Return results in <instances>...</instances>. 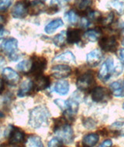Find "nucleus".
<instances>
[{"mask_svg": "<svg viewBox=\"0 0 124 147\" xmlns=\"http://www.w3.org/2000/svg\"><path fill=\"white\" fill-rule=\"evenodd\" d=\"M50 116L48 109L43 105H39L30 111L29 124L33 129L41 128L48 124Z\"/></svg>", "mask_w": 124, "mask_h": 147, "instance_id": "nucleus-1", "label": "nucleus"}, {"mask_svg": "<svg viewBox=\"0 0 124 147\" xmlns=\"http://www.w3.org/2000/svg\"><path fill=\"white\" fill-rule=\"evenodd\" d=\"M67 122L65 118L57 119L54 125V132L61 142L71 143L74 140V132L71 125Z\"/></svg>", "mask_w": 124, "mask_h": 147, "instance_id": "nucleus-2", "label": "nucleus"}, {"mask_svg": "<svg viewBox=\"0 0 124 147\" xmlns=\"http://www.w3.org/2000/svg\"><path fill=\"white\" fill-rule=\"evenodd\" d=\"M96 84L95 78L92 72L90 71H86L85 73L82 74L78 78L76 85L80 91H86L93 88V86Z\"/></svg>", "mask_w": 124, "mask_h": 147, "instance_id": "nucleus-3", "label": "nucleus"}, {"mask_svg": "<svg viewBox=\"0 0 124 147\" xmlns=\"http://www.w3.org/2000/svg\"><path fill=\"white\" fill-rule=\"evenodd\" d=\"M115 70H116V66L114 63V60L112 57H109L105 61L101 68L99 71V78L102 81L106 82L110 78V77L112 74H115Z\"/></svg>", "mask_w": 124, "mask_h": 147, "instance_id": "nucleus-4", "label": "nucleus"}, {"mask_svg": "<svg viewBox=\"0 0 124 147\" xmlns=\"http://www.w3.org/2000/svg\"><path fill=\"white\" fill-rule=\"evenodd\" d=\"M18 47V41L15 38H8L1 44V48L5 53L9 55L12 61H16L19 57L16 54Z\"/></svg>", "mask_w": 124, "mask_h": 147, "instance_id": "nucleus-5", "label": "nucleus"}, {"mask_svg": "<svg viewBox=\"0 0 124 147\" xmlns=\"http://www.w3.org/2000/svg\"><path fill=\"white\" fill-rule=\"evenodd\" d=\"M91 99L96 102H103L110 98L109 91L106 88L96 86L91 89Z\"/></svg>", "mask_w": 124, "mask_h": 147, "instance_id": "nucleus-6", "label": "nucleus"}, {"mask_svg": "<svg viewBox=\"0 0 124 147\" xmlns=\"http://www.w3.org/2000/svg\"><path fill=\"white\" fill-rule=\"evenodd\" d=\"M99 43L100 47L106 52H115L118 46L117 39L114 36H102L99 40Z\"/></svg>", "mask_w": 124, "mask_h": 147, "instance_id": "nucleus-7", "label": "nucleus"}, {"mask_svg": "<svg viewBox=\"0 0 124 147\" xmlns=\"http://www.w3.org/2000/svg\"><path fill=\"white\" fill-rule=\"evenodd\" d=\"M47 67V60L42 57H33L32 61V67L30 73L35 74V76L41 75Z\"/></svg>", "mask_w": 124, "mask_h": 147, "instance_id": "nucleus-8", "label": "nucleus"}, {"mask_svg": "<svg viewBox=\"0 0 124 147\" xmlns=\"http://www.w3.org/2000/svg\"><path fill=\"white\" fill-rule=\"evenodd\" d=\"M71 69L69 66L59 64L55 65L51 68V74L53 77L58 79H62L68 78L71 74Z\"/></svg>", "mask_w": 124, "mask_h": 147, "instance_id": "nucleus-9", "label": "nucleus"}, {"mask_svg": "<svg viewBox=\"0 0 124 147\" xmlns=\"http://www.w3.org/2000/svg\"><path fill=\"white\" fill-rule=\"evenodd\" d=\"M9 141L10 144H18L25 141V133L17 128H12L9 133Z\"/></svg>", "mask_w": 124, "mask_h": 147, "instance_id": "nucleus-10", "label": "nucleus"}, {"mask_svg": "<svg viewBox=\"0 0 124 147\" xmlns=\"http://www.w3.org/2000/svg\"><path fill=\"white\" fill-rule=\"evenodd\" d=\"M3 76L9 84H17L20 79L19 74L11 67H6V68L3 69Z\"/></svg>", "mask_w": 124, "mask_h": 147, "instance_id": "nucleus-11", "label": "nucleus"}, {"mask_svg": "<svg viewBox=\"0 0 124 147\" xmlns=\"http://www.w3.org/2000/svg\"><path fill=\"white\" fill-rule=\"evenodd\" d=\"M102 59V53L99 50L96 49L87 54V63L90 67H96Z\"/></svg>", "mask_w": 124, "mask_h": 147, "instance_id": "nucleus-12", "label": "nucleus"}, {"mask_svg": "<svg viewBox=\"0 0 124 147\" xmlns=\"http://www.w3.org/2000/svg\"><path fill=\"white\" fill-rule=\"evenodd\" d=\"M28 9L23 2L16 3L12 10V16L16 19H23L27 14Z\"/></svg>", "mask_w": 124, "mask_h": 147, "instance_id": "nucleus-13", "label": "nucleus"}, {"mask_svg": "<svg viewBox=\"0 0 124 147\" xmlns=\"http://www.w3.org/2000/svg\"><path fill=\"white\" fill-rule=\"evenodd\" d=\"M33 88L36 91H43L44 89L47 88L50 85V79L48 77L44 76V75H38L36 77L35 81H33Z\"/></svg>", "mask_w": 124, "mask_h": 147, "instance_id": "nucleus-14", "label": "nucleus"}, {"mask_svg": "<svg viewBox=\"0 0 124 147\" xmlns=\"http://www.w3.org/2000/svg\"><path fill=\"white\" fill-rule=\"evenodd\" d=\"M81 30L79 29H69L66 33V40L71 44L79 43L81 41Z\"/></svg>", "mask_w": 124, "mask_h": 147, "instance_id": "nucleus-15", "label": "nucleus"}, {"mask_svg": "<svg viewBox=\"0 0 124 147\" xmlns=\"http://www.w3.org/2000/svg\"><path fill=\"white\" fill-rule=\"evenodd\" d=\"M45 5L41 1L34 0L30 3V5L28 7V12H30V15L36 16L43 13L45 11Z\"/></svg>", "mask_w": 124, "mask_h": 147, "instance_id": "nucleus-16", "label": "nucleus"}, {"mask_svg": "<svg viewBox=\"0 0 124 147\" xmlns=\"http://www.w3.org/2000/svg\"><path fill=\"white\" fill-rule=\"evenodd\" d=\"M110 90L116 97L124 96V80H118L110 84Z\"/></svg>", "mask_w": 124, "mask_h": 147, "instance_id": "nucleus-17", "label": "nucleus"}, {"mask_svg": "<svg viewBox=\"0 0 124 147\" xmlns=\"http://www.w3.org/2000/svg\"><path fill=\"white\" fill-rule=\"evenodd\" d=\"M33 89V81H30V79L25 80L22 82V84L20 86L19 91H18V96L23 97L28 94Z\"/></svg>", "mask_w": 124, "mask_h": 147, "instance_id": "nucleus-18", "label": "nucleus"}, {"mask_svg": "<svg viewBox=\"0 0 124 147\" xmlns=\"http://www.w3.org/2000/svg\"><path fill=\"white\" fill-rule=\"evenodd\" d=\"M99 135L96 133H91L85 136L82 140V145L84 147H93L97 144L99 141Z\"/></svg>", "mask_w": 124, "mask_h": 147, "instance_id": "nucleus-19", "label": "nucleus"}, {"mask_svg": "<svg viewBox=\"0 0 124 147\" xmlns=\"http://www.w3.org/2000/svg\"><path fill=\"white\" fill-rule=\"evenodd\" d=\"M69 88H70V86H69L68 81H64V80L58 81L54 86V91L60 95H66L68 93Z\"/></svg>", "mask_w": 124, "mask_h": 147, "instance_id": "nucleus-20", "label": "nucleus"}, {"mask_svg": "<svg viewBox=\"0 0 124 147\" xmlns=\"http://www.w3.org/2000/svg\"><path fill=\"white\" fill-rule=\"evenodd\" d=\"M64 25V22L63 20L58 18V19H55V20H54L51 22L47 24V25L46 26L45 28H44V31H45L46 33H48V34H51V33H53L56 30H58V28L61 27L62 26Z\"/></svg>", "mask_w": 124, "mask_h": 147, "instance_id": "nucleus-21", "label": "nucleus"}, {"mask_svg": "<svg viewBox=\"0 0 124 147\" xmlns=\"http://www.w3.org/2000/svg\"><path fill=\"white\" fill-rule=\"evenodd\" d=\"M110 129L118 136H124V118L118 119L113 122L110 126Z\"/></svg>", "mask_w": 124, "mask_h": 147, "instance_id": "nucleus-22", "label": "nucleus"}, {"mask_svg": "<svg viewBox=\"0 0 124 147\" xmlns=\"http://www.w3.org/2000/svg\"><path fill=\"white\" fill-rule=\"evenodd\" d=\"M54 61H61L65 63H75V57L74 56L71 51H66L58 56L55 57Z\"/></svg>", "mask_w": 124, "mask_h": 147, "instance_id": "nucleus-23", "label": "nucleus"}, {"mask_svg": "<svg viewBox=\"0 0 124 147\" xmlns=\"http://www.w3.org/2000/svg\"><path fill=\"white\" fill-rule=\"evenodd\" d=\"M26 147H44L41 139L37 136L32 135L28 137Z\"/></svg>", "mask_w": 124, "mask_h": 147, "instance_id": "nucleus-24", "label": "nucleus"}, {"mask_svg": "<svg viewBox=\"0 0 124 147\" xmlns=\"http://www.w3.org/2000/svg\"><path fill=\"white\" fill-rule=\"evenodd\" d=\"M101 36V31L99 30V29L97 30H90L85 32L84 34V36H85V38L91 42H96Z\"/></svg>", "mask_w": 124, "mask_h": 147, "instance_id": "nucleus-25", "label": "nucleus"}, {"mask_svg": "<svg viewBox=\"0 0 124 147\" xmlns=\"http://www.w3.org/2000/svg\"><path fill=\"white\" fill-rule=\"evenodd\" d=\"M16 67L22 73H30L31 67H32V61H30V60L21 61L20 63H18Z\"/></svg>", "mask_w": 124, "mask_h": 147, "instance_id": "nucleus-26", "label": "nucleus"}, {"mask_svg": "<svg viewBox=\"0 0 124 147\" xmlns=\"http://www.w3.org/2000/svg\"><path fill=\"white\" fill-rule=\"evenodd\" d=\"M110 7L117 11L119 14L124 13V0H112L109 3Z\"/></svg>", "mask_w": 124, "mask_h": 147, "instance_id": "nucleus-27", "label": "nucleus"}, {"mask_svg": "<svg viewBox=\"0 0 124 147\" xmlns=\"http://www.w3.org/2000/svg\"><path fill=\"white\" fill-rule=\"evenodd\" d=\"M66 40V32L62 31L58 35H56L53 39V41L54 44L58 47H62L64 45V42Z\"/></svg>", "mask_w": 124, "mask_h": 147, "instance_id": "nucleus-28", "label": "nucleus"}, {"mask_svg": "<svg viewBox=\"0 0 124 147\" xmlns=\"http://www.w3.org/2000/svg\"><path fill=\"white\" fill-rule=\"evenodd\" d=\"M92 4V0H81L79 3V9L81 12H84L86 15L87 13L90 10V6Z\"/></svg>", "mask_w": 124, "mask_h": 147, "instance_id": "nucleus-29", "label": "nucleus"}, {"mask_svg": "<svg viewBox=\"0 0 124 147\" xmlns=\"http://www.w3.org/2000/svg\"><path fill=\"white\" fill-rule=\"evenodd\" d=\"M65 18L71 24H75L79 22V15L74 10H70L66 13Z\"/></svg>", "mask_w": 124, "mask_h": 147, "instance_id": "nucleus-30", "label": "nucleus"}, {"mask_svg": "<svg viewBox=\"0 0 124 147\" xmlns=\"http://www.w3.org/2000/svg\"><path fill=\"white\" fill-rule=\"evenodd\" d=\"M13 0H0V11H5L9 7Z\"/></svg>", "mask_w": 124, "mask_h": 147, "instance_id": "nucleus-31", "label": "nucleus"}, {"mask_svg": "<svg viewBox=\"0 0 124 147\" xmlns=\"http://www.w3.org/2000/svg\"><path fill=\"white\" fill-rule=\"evenodd\" d=\"M61 144V140L58 139V137H54L53 139H51L48 142V147H60Z\"/></svg>", "mask_w": 124, "mask_h": 147, "instance_id": "nucleus-32", "label": "nucleus"}, {"mask_svg": "<svg viewBox=\"0 0 124 147\" xmlns=\"http://www.w3.org/2000/svg\"><path fill=\"white\" fill-rule=\"evenodd\" d=\"M84 125L86 127V128H88V129H90V128L91 129V128L95 127L96 123H95V122L91 119H88L84 122Z\"/></svg>", "mask_w": 124, "mask_h": 147, "instance_id": "nucleus-33", "label": "nucleus"}, {"mask_svg": "<svg viewBox=\"0 0 124 147\" xmlns=\"http://www.w3.org/2000/svg\"><path fill=\"white\" fill-rule=\"evenodd\" d=\"M90 25H91V21L89 20L88 18H82V20H81V26H83L84 28H87V27H89Z\"/></svg>", "mask_w": 124, "mask_h": 147, "instance_id": "nucleus-34", "label": "nucleus"}, {"mask_svg": "<svg viewBox=\"0 0 124 147\" xmlns=\"http://www.w3.org/2000/svg\"><path fill=\"white\" fill-rule=\"evenodd\" d=\"M64 3H65V0H51V5H55V6L62 5Z\"/></svg>", "mask_w": 124, "mask_h": 147, "instance_id": "nucleus-35", "label": "nucleus"}, {"mask_svg": "<svg viewBox=\"0 0 124 147\" xmlns=\"http://www.w3.org/2000/svg\"><path fill=\"white\" fill-rule=\"evenodd\" d=\"M112 145V142L110 140H105L104 142H102L101 144L99 145L98 147H111Z\"/></svg>", "mask_w": 124, "mask_h": 147, "instance_id": "nucleus-36", "label": "nucleus"}, {"mask_svg": "<svg viewBox=\"0 0 124 147\" xmlns=\"http://www.w3.org/2000/svg\"><path fill=\"white\" fill-rule=\"evenodd\" d=\"M119 57L120 61H121V63L124 65V49H119Z\"/></svg>", "mask_w": 124, "mask_h": 147, "instance_id": "nucleus-37", "label": "nucleus"}, {"mask_svg": "<svg viewBox=\"0 0 124 147\" xmlns=\"http://www.w3.org/2000/svg\"><path fill=\"white\" fill-rule=\"evenodd\" d=\"M5 22H6V20H5V18L3 16L0 15V30L2 29V27H3V26H4V24L5 23Z\"/></svg>", "mask_w": 124, "mask_h": 147, "instance_id": "nucleus-38", "label": "nucleus"}, {"mask_svg": "<svg viewBox=\"0 0 124 147\" xmlns=\"http://www.w3.org/2000/svg\"><path fill=\"white\" fill-rule=\"evenodd\" d=\"M7 34H9V32H7V31L5 30H2V29H1V30H0V40H1L5 35H7Z\"/></svg>", "mask_w": 124, "mask_h": 147, "instance_id": "nucleus-39", "label": "nucleus"}, {"mask_svg": "<svg viewBox=\"0 0 124 147\" xmlns=\"http://www.w3.org/2000/svg\"><path fill=\"white\" fill-rule=\"evenodd\" d=\"M5 63V60L4 59V57L2 56H0V68L4 65Z\"/></svg>", "mask_w": 124, "mask_h": 147, "instance_id": "nucleus-40", "label": "nucleus"}, {"mask_svg": "<svg viewBox=\"0 0 124 147\" xmlns=\"http://www.w3.org/2000/svg\"><path fill=\"white\" fill-rule=\"evenodd\" d=\"M3 90V81L2 79L0 78V92H2Z\"/></svg>", "mask_w": 124, "mask_h": 147, "instance_id": "nucleus-41", "label": "nucleus"}, {"mask_svg": "<svg viewBox=\"0 0 124 147\" xmlns=\"http://www.w3.org/2000/svg\"><path fill=\"white\" fill-rule=\"evenodd\" d=\"M121 28H122V29H124V23H122Z\"/></svg>", "mask_w": 124, "mask_h": 147, "instance_id": "nucleus-42", "label": "nucleus"}, {"mask_svg": "<svg viewBox=\"0 0 124 147\" xmlns=\"http://www.w3.org/2000/svg\"><path fill=\"white\" fill-rule=\"evenodd\" d=\"M122 44L124 46V38H123V41H122Z\"/></svg>", "mask_w": 124, "mask_h": 147, "instance_id": "nucleus-43", "label": "nucleus"}, {"mask_svg": "<svg viewBox=\"0 0 124 147\" xmlns=\"http://www.w3.org/2000/svg\"><path fill=\"white\" fill-rule=\"evenodd\" d=\"M10 147H20V146H10Z\"/></svg>", "mask_w": 124, "mask_h": 147, "instance_id": "nucleus-44", "label": "nucleus"}, {"mask_svg": "<svg viewBox=\"0 0 124 147\" xmlns=\"http://www.w3.org/2000/svg\"><path fill=\"white\" fill-rule=\"evenodd\" d=\"M123 110H124V103H123Z\"/></svg>", "mask_w": 124, "mask_h": 147, "instance_id": "nucleus-45", "label": "nucleus"}, {"mask_svg": "<svg viewBox=\"0 0 124 147\" xmlns=\"http://www.w3.org/2000/svg\"><path fill=\"white\" fill-rule=\"evenodd\" d=\"M41 1H46V0H41Z\"/></svg>", "mask_w": 124, "mask_h": 147, "instance_id": "nucleus-46", "label": "nucleus"}]
</instances>
